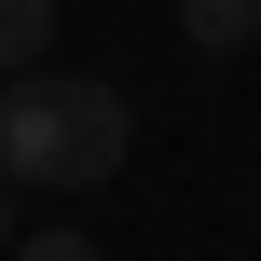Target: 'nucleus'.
Returning a JSON list of instances; mask_svg holds the SVG:
<instances>
[{
	"label": "nucleus",
	"instance_id": "f257e3e1",
	"mask_svg": "<svg viewBox=\"0 0 261 261\" xmlns=\"http://www.w3.org/2000/svg\"><path fill=\"white\" fill-rule=\"evenodd\" d=\"M124 138H138V110L96 69H14L0 83V179L14 193H96L124 165Z\"/></svg>",
	"mask_w": 261,
	"mask_h": 261
},
{
	"label": "nucleus",
	"instance_id": "f03ea898",
	"mask_svg": "<svg viewBox=\"0 0 261 261\" xmlns=\"http://www.w3.org/2000/svg\"><path fill=\"white\" fill-rule=\"evenodd\" d=\"M179 41H193V55H248L261 41V0H179Z\"/></svg>",
	"mask_w": 261,
	"mask_h": 261
},
{
	"label": "nucleus",
	"instance_id": "7ed1b4c3",
	"mask_svg": "<svg viewBox=\"0 0 261 261\" xmlns=\"http://www.w3.org/2000/svg\"><path fill=\"white\" fill-rule=\"evenodd\" d=\"M41 41H55V0H0V83L41 69Z\"/></svg>",
	"mask_w": 261,
	"mask_h": 261
},
{
	"label": "nucleus",
	"instance_id": "20e7f679",
	"mask_svg": "<svg viewBox=\"0 0 261 261\" xmlns=\"http://www.w3.org/2000/svg\"><path fill=\"white\" fill-rule=\"evenodd\" d=\"M14 261H96V234H14Z\"/></svg>",
	"mask_w": 261,
	"mask_h": 261
},
{
	"label": "nucleus",
	"instance_id": "39448f33",
	"mask_svg": "<svg viewBox=\"0 0 261 261\" xmlns=\"http://www.w3.org/2000/svg\"><path fill=\"white\" fill-rule=\"evenodd\" d=\"M0 261H14V179H0Z\"/></svg>",
	"mask_w": 261,
	"mask_h": 261
}]
</instances>
